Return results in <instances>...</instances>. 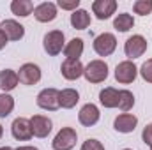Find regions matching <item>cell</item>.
Wrapping results in <instances>:
<instances>
[{
  "label": "cell",
  "mask_w": 152,
  "mask_h": 150,
  "mask_svg": "<svg viewBox=\"0 0 152 150\" xmlns=\"http://www.w3.org/2000/svg\"><path fill=\"white\" fill-rule=\"evenodd\" d=\"M78 134L73 127H62L51 141L53 150H71L76 145Z\"/></svg>",
  "instance_id": "1"
},
{
  "label": "cell",
  "mask_w": 152,
  "mask_h": 150,
  "mask_svg": "<svg viewBox=\"0 0 152 150\" xmlns=\"http://www.w3.org/2000/svg\"><path fill=\"white\" fill-rule=\"evenodd\" d=\"M83 76L88 83H101L108 78V66L103 60H92L88 62V66L85 67Z\"/></svg>",
  "instance_id": "2"
},
{
  "label": "cell",
  "mask_w": 152,
  "mask_h": 150,
  "mask_svg": "<svg viewBox=\"0 0 152 150\" xmlns=\"http://www.w3.org/2000/svg\"><path fill=\"white\" fill-rule=\"evenodd\" d=\"M117 48V37L110 32H103L94 39V50L99 57H110Z\"/></svg>",
  "instance_id": "3"
},
{
  "label": "cell",
  "mask_w": 152,
  "mask_h": 150,
  "mask_svg": "<svg viewBox=\"0 0 152 150\" xmlns=\"http://www.w3.org/2000/svg\"><path fill=\"white\" fill-rule=\"evenodd\" d=\"M64 42H66V37H64V32L60 30H51L44 36V41H42V46L46 50L48 55L55 57L58 55L62 50H64Z\"/></svg>",
  "instance_id": "4"
},
{
  "label": "cell",
  "mask_w": 152,
  "mask_h": 150,
  "mask_svg": "<svg viewBox=\"0 0 152 150\" xmlns=\"http://www.w3.org/2000/svg\"><path fill=\"white\" fill-rule=\"evenodd\" d=\"M60 92L57 88H44L37 94V106L48 111H55L60 108V101H58Z\"/></svg>",
  "instance_id": "5"
},
{
  "label": "cell",
  "mask_w": 152,
  "mask_h": 150,
  "mask_svg": "<svg viewBox=\"0 0 152 150\" xmlns=\"http://www.w3.org/2000/svg\"><path fill=\"white\" fill-rule=\"evenodd\" d=\"M147 39L143 37V36H133V37H129L126 41V44H124V53H126V57H129L131 60L133 58H138V57H142L145 51H147Z\"/></svg>",
  "instance_id": "6"
},
{
  "label": "cell",
  "mask_w": 152,
  "mask_h": 150,
  "mask_svg": "<svg viewBox=\"0 0 152 150\" xmlns=\"http://www.w3.org/2000/svg\"><path fill=\"white\" fill-rule=\"evenodd\" d=\"M136 74H138V67L131 60H124L115 67V79L118 83H124V85L133 83L136 79Z\"/></svg>",
  "instance_id": "7"
},
{
  "label": "cell",
  "mask_w": 152,
  "mask_h": 150,
  "mask_svg": "<svg viewBox=\"0 0 152 150\" xmlns=\"http://www.w3.org/2000/svg\"><path fill=\"white\" fill-rule=\"evenodd\" d=\"M11 133L12 136L18 140V141H27L30 140L34 134H32V125H30V120L28 118H23V117H18L12 125H11Z\"/></svg>",
  "instance_id": "8"
},
{
  "label": "cell",
  "mask_w": 152,
  "mask_h": 150,
  "mask_svg": "<svg viewBox=\"0 0 152 150\" xmlns=\"http://www.w3.org/2000/svg\"><path fill=\"white\" fill-rule=\"evenodd\" d=\"M18 79L20 83L23 85H36L39 79H41V69H39L36 64H23L18 71Z\"/></svg>",
  "instance_id": "9"
},
{
  "label": "cell",
  "mask_w": 152,
  "mask_h": 150,
  "mask_svg": "<svg viewBox=\"0 0 152 150\" xmlns=\"http://www.w3.org/2000/svg\"><path fill=\"white\" fill-rule=\"evenodd\" d=\"M30 125H32V134L36 138H46L51 133V120L44 115H34L30 118Z\"/></svg>",
  "instance_id": "10"
},
{
  "label": "cell",
  "mask_w": 152,
  "mask_h": 150,
  "mask_svg": "<svg viewBox=\"0 0 152 150\" xmlns=\"http://www.w3.org/2000/svg\"><path fill=\"white\" fill-rule=\"evenodd\" d=\"M83 71H85V67H83V64H81L80 60L66 58V60L62 62V66H60V73H62V76H64L66 79H69V81L78 79L80 76H83Z\"/></svg>",
  "instance_id": "11"
},
{
  "label": "cell",
  "mask_w": 152,
  "mask_h": 150,
  "mask_svg": "<svg viewBox=\"0 0 152 150\" xmlns=\"http://www.w3.org/2000/svg\"><path fill=\"white\" fill-rule=\"evenodd\" d=\"M78 120H80V124L85 125V127L96 125V124L99 122V108H97L96 104H92V103L85 104V106L80 110V113H78Z\"/></svg>",
  "instance_id": "12"
},
{
  "label": "cell",
  "mask_w": 152,
  "mask_h": 150,
  "mask_svg": "<svg viewBox=\"0 0 152 150\" xmlns=\"http://www.w3.org/2000/svg\"><path fill=\"white\" fill-rule=\"evenodd\" d=\"M0 30L5 34L7 41H20V39L25 36V27L20 25L14 20H4L0 23Z\"/></svg>",
  "instance_id": "13"
},
{
  "label": "cell",
  "mask_w": 152,
  "mask_h": 150,
  "mask_svg": "<svg viewBox=\"0 0 152 150\" xmlns=\"http://www.w3.org/2000/svg\"><path fill=\"white\" fill-rule=\"evenodd\" d=\"M34 16L41 23H50L57 18V5L53 2H42L34 9Z\"/></svg>",
  "instance_id": "14"
},
{
  "label": "cell",
  "mask_w": 152,
  "mask_h": 150,
  "mask_svg": "<svg viewBox=\"0 0 152 150\" xmlns=\"http://www.w3.org/2000/svg\"><path fill=\"white\" fill-rule=\"evenodd\" d=\"M117 9V2L115 0H96L92 4V11L96 14L97 20H108Z\"/></svg>",
  "instance_id": "15"
},
{
  "label": "cell",
  "mask_w": 152,
  "mask_h": 150,
  "mask_svg": "<svg viewBox=\"0 0 152 150\" xmlns=\"http://www.w3.org/2000/svg\"><path fill=\"white\" fill-rule=\"evenodd\" d=\"M136 124H138V118H136L134 115H131V113H122V115H118V117L115 118L113 127H115V131L127 134V133H133V131L136 129Z\"/></svg>",
  "instance_id": "16"
},
{
  "label": "cell",
  "mask_w": 152,
  "mask_h": 150,
  "mask_svg": "<svg viewBox=\"0 0 152 150\" xmlns=\"http://www.w3.org/2000/svg\"><path fill=\"white\" fill-rule=\"evenodd\" d=\"M18 83H20V79H18V73H16V71H12V69H4V71L0 73V90H4V94L14 90Z\"/></svg>",
  "instance_id": "17"
},
{
  "label": "cell",
  "mask_w": 152,
  "mask_h": 150,
  "mask_svg": "<svg viewBox=\"0 0 152 150\" xmlns=\"http://www.w3.org/2000/svg\"><path fill=\"white\" fill-rule=\"evenodd\" d=\"M99 103L104 108H118V90L113 87H106L99 92Z\"/></svg>",
  "instance_id": "18"
},
{
  "label": "cell",
  "mask_w": 152,
  "mask_h": 150,
  "mask_svg": "<svg viewBox=\"0 0 152 150\" xmlns=\"http://www.w3.org/2000/svg\"><path fill=\"white\" fill-rule=\"evenodd\" d=\"M81 53H83V41H81L80 37L71 39V41L64 46V55H66V58L80 60Z\"/></svg>",
  "instance_id": "19"
},
{
  "label": "cell",
  "mask_w": 152,
  "mask_h": 150,
  "mask_svg": "<svg viewBox=\"0 0 152 150\" xmlns=\"http://www.w3.org/2000/svg\"><path fill=\"white\" fill-rule=\"evenodd\" d=\"M58 101H60V106L66 108V110H71L75 108L76 103L80 101V94L76 92L75 88H64L58 95Z\"/></svg>",
  "instance_id": "20"
},
{
  "label": "cell",
  "mask_w": 152,
  "mask_h": 150,
  "mask_svg": "<svg viewBox=\"0 0 152 150\" xmlns=\"http://www.w3.org/2000/svg\"><path fill=\"white\" fill-rule=\"evenodd\" d=\"M71 25L75 27L76 30H85L90 25V14L85 9H76L75 12L71 14Z\"/></svg>",
  "instance_id": "21"
},
{
  "label": "cell",
  "mask_w": 152,
  "mask_h": 150,
  "mask_svg": "<svg viewBox=\"0 0 152 150\" xmlns=\"http://www.w3.org/2000/svg\"><path fill=\"white\" fill-rule=\"evenodd\" d=\"M34 9H36V7H34V4H32L30 0H12V2H11V11H12V14L21 16V18L32 14Z\"/></svg>",
  "instance_id": "22"
},
{
  "label": "cell",
  "mask_w": 152,
  "mask_h": 150,
  "mask_svg": "<svg viewBox=\"0 0 152 150\" xmlns=\"http://www.w3.org/2000/svg\"><path fill=\"white\" fill-rule=\"evenodd\" d=\"M113 27L118 30V32H127V30H131V28L134 27V20H133L131 14L122 12V14H118V16L113 20Z\"/></svg>",
  "instance_id": "23"
},
{
  "label": "cell",
  "mask_w": 152,
  "mask_h": 150,
  "mask_svg": "<svg viewBox=\"0 0 152 150\" xmlns=\"http://www.w3.org/2000/svg\"><path fill=\"white\" fill-rule=\"evenodd\" d=\"M134 106V95L129 90H118V108L122 111H129Z\"/></svg>",
  "instance_id": "24"
},
{
  "label": "cell",
  "mask_w": 152,
  "mask_h": 150,
  "mask_svg": "<svg viewBox=\"0 0 152 150\" xmlns=\"http://www.w3.org/2000/svg\"><path fill=\"white\" fill-rule=\"evenodd\" d=\"M14 110V99L9 94H0V118H5Z\"/></svg>",
  "instance_id": "25"
},
{
  "label": "cell",
  "mask_w": 152,
  "mask_h": 150,
  "mask_svg": "<svg viewBox=\"0 0 152 150\" xmlns=\"http://www.w3.org/2000/svg\"><path fill=\"white\" fill-rule=\"evenodd\" d=\"M133 11L140 16H149L152 12V0H136L133 4Z\"/></svg>",
  "instance_id": "26"
},
{
  "label": "cell",
  "mask_w": 152,
  "mask_h": 150,
  "mask_svg": "<svg viewBox=\"0 0 152 150\" xmlns=\"http://www.w3.org/2000/svg\"><path fill=\"white\" fill-rule=\"evenodd\" d=\"M140 74H142V78L147 83H152V58H149L147 62H143V66L140 67Z\"/></svg>",
  "instance_id": "27"
},
{
  "label": "cell",
  "mask_w": 152,
  "mask_h": 150,
  "mask_svg": "<svg viewBox=\"0 0 152 150\" xmlns=\"http://www.w3.org/2000/svg\"><path fill=\"white\" fill-rule=\"evenodd\" d=\"M57 5L60 9H66V11H73L75 12L76 9H78V5H80V0H58Z\"/></svg>",
  "instance_id": "28"
},
{
  "label": "cell",
  "mask_w": 152,
  "mask_h": 150,
  "mask_svg": "<svg viewBox=\"0 0 152 150\" xmlns=\"http://www.w3.org/2000/svg\"><path fill=\"white\" fill-rule=\"evenodd\" d=\"M81 150H104V147L99 140H87V141H83Z\"/></svg>",
  "instance_id": "29"
},
{
  "label": "cell",
  "mask_w": 152,
  "mask_h": 150,
  "mask_svg": "<svg viewBox=\"0 0 152 150\" xmlns=\"http://www.w3.org/2000/svg\"><path fill=\"white\" fill-rule=\"evenodd\" d=\"M142 140H143V143L152 145V124H147L145 125V129L142 133Z\"/></svg>",
  "instance_id": "30"
},
{
  "label": "cell",
  "mask_w": 152,
  "mask_h": 150,
  "mask_svg": "<svg viewBox=\"0 0 152 150\" xmlns=\"http://www.w3.org/2000/svg\"><path fill=\"white\" fill-rule=\"evenodd\" d=\"M5 44H7V37H5V34L0 30V50H4V48H5Z\"/></svg>",
  "instance_id": "31"
},
{
  "label": "cell",
  "mask_w": 152,
  "mask_h": 150,
  "mask_svg": "<svg viewBox=\"0 0 152 150\" xmlns=\"http://www.w3.org/2000/svg\"><path fill=\"white\" fill-rule=\"evenodd\" d=\"M16 150H39V149H36V147H18Z\"/></svg>",
  "instance_id": "32"
},
{
  "label": "cell",
  "mask_w": 152,
  "mask_h": 150,
  "mask_svg": "<svg viewBox=\"0 0 152 150\" xmlns=\"http://www.w3.org/2000/svg\"><path fill=\"white\" fill-rule=\"evenodd\" d=\"M0 150H12L11 147H0Z\"/></svg>",
  "instance_id": "33"
},
{
  "label": "cell",
  "mask_w": 152,
  "mask_h": 150,
  "mask_svg": "<svg viewBox=\"0 0 152 150\" xmlns=\"http://www.w3.org/2000/svg\"><path fill=\"white\" fill-rule=\"evenodd\" d=\"M2 134H4V127L0 125V138H2Z\"/></svg>",
  "instance_id": "34"
},
{
  "label": "cell",
  "mask_w": 152,
  "mask_h": 150,
  "mask_svg": "<svg viewBox=\"0 0 152 150\" xmlns=\"http://www.w3.org/2000/svg\"><path fill=\"white\" fill-rule=\"evenodd\" d=\"M124 150H131V149H124Z\"/></svg>",
  "instance_id": "35"
},
{
  "label": "cell",
  "mask_w": 152,
  "mask_h": 150,
  "mask_svg": "<svg viewBox=\"0 0 152 150\" xmlns=\"http://www.w3.org/2000/svg\"><path fill=\"white\" fill-rule=\"evenodd\" d=\"M151 150H152V145H151Z\"/></svg>",
  "instance_id": "36"
}]
</instances>
